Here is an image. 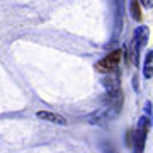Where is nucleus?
<instances>
[{"mask_svg":"<svg viewBox=\"0 0 153 153\" xmlns=\"http://www.w3.org/2000/svg\"><path fill=\"white\" fill-rule=\"evenodd\" d=\"M148 36H150V31L145 26L136 27V31L133 34V43H131V48H129V60L134 66H138V63H140V53L146 44Z\"/></svg>","mask_w":153,"mask_h":153,"instance_id":"1","label":"nucleus"},{"mask_svg":"<svg viewBox=\"0 0 153 153\" xmlns=\"http://www.w3.org/2000/svg\"><path fill=\"white\" fill-rule=\"evenodd\" d=\"M148 131H150V119L141 117L140 123H138L136 131H133V150H134V153H143Z\"/></svg>","mask_w":153,"mask_h":153,"instance_id":"2","label":"nucleus"},{"mask_svg":"<svg viewBox=\"0 0 153 153\" xmlns=\"http://www.w3.org/2000/svg\"><path fill=\"white\" fill-rule=\"evenodd\" d=\"M121 58H123V49H116V51L109 53L107 56H104L100 61L95 63V70L100 71V73H111L117 68Z\"/></svg>","mask_w":153,"mask_h":153,"instance_id":"3","label":"nucleus"},{"mask_svg":"<svg viewBox=\"0 0 153 153\" xmlns=\"http://www.w3.org/2000/svg\"><path fill=\"white\" fill-rule=\"evenodd\" d=\"M36 117L43 121H48V123H53V124H60V126H65L68 124V121L60 114H55V112H48V111H39L36 112Z\"/></svg>","mask_w":153,"mask_h":153,"instance_id":"4","label":"nucleus"},{"mask_svg":"<svg viewBox=\"0 0 153 153\" xmlns=\"http://www.w3.org/2000/svg\"><path fill=\"white\" fill-rule=\"evenodd\" d=\"M143 75H145V78H148V80L153 76V49L146 53L145 65H143Z\"/></svg>","mask_w":153,"mask_h":153,"instance_id":"5","label":"nucleus"},{"mask_svg":"<svg viewBox=\"0 0 153 153\" xmlns=\"http://www.w3.org/2000/svg\"><path fill=\"white\" fill-rule=\"evenodd\" d=\"M140 0H131L129 4V10H131V17L134 21H141V10H140Z\"/></svg>","mask_w":153,"mask_h":153,"instance_id":"6","label":"nucleus"},{"mask_svg":"<svg viewBox=\"0 0 153 153\" xmlns=\"http://www.w3.org/2000/svg\"><path fill=\"white\" fill-rule=\"evenodd\" d=\"M140 4L143 7H146V9H152L153 7V0H140Z\"/></svg>","mask_w":153,"mask_h":153,"instance_id":"7","label":"nucleus"}]
</instances>
